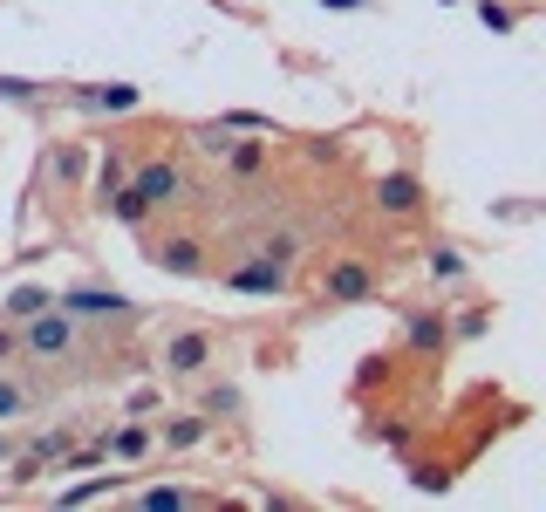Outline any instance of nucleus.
<instances>
[{
  "label": "nucleus",
  "instance_id": "nucleus-4",
  "mask_svg": "<svg viewBox=\"0 0 546 512\" xmlns=\"http://www.w3.org/2000/svg\"><path fill=\"white\" fill-rule=\"evenodd\" d=\"M55 308H69V315H82V321H110V315H130V301L123 294H110V287H69Z\"/></svg>",
  "mask_w": 546,
  "mask_h": 512
},
{
  "label": "nucleus",
  "instance_id": "nucleus-15",
  "mask_svg": "<svg viewBox=\"0 0 546 512\" xmlns=\"http://www.w3.org/2000/svg\"><path fill=\"white\" fill-rule=\"evenodd\" d=\"M410 342L417 349H444V315H410Z\"/></svg>",
  "mask_w": 546,
  "mask_h": 512
},
{
  "label": "nucleus",
  "instance_id": "nucleus-19",
  "mask_svg": "<svg viewBox=\"0 0 546 512\" xmlns=\"http://www.w3.org/2000/svg\"><path fill=\"white\" fill-rule=\"evenodd\" d=\"M117 185H123V158L110 151V158H103V178H96V198H110Z\"/></svg>",
  "mask_w": 546,
  "mask_h": 512
},
{
  "label": "nucleus",
  "instance_id": "nucleus-13",
  "mask_svg": "<svg viewBox=\"0 0 546 512\" xmlns=\"http://www.w3.org/2000/svg\"><path fill=\"white\" fill-rule=\"evenodd\" d=\"M226 164H233V171H246V178H253V171L267 164V144H239V137H226Z\"/></svg>",
  "mask_w": 546,
  "mask_h": 512
},
{
  "label": "nucleus",
  "instance_id": "nucleus-1",
  "mask_svg": "<svg viewBox=\"0 0 546 512\" xmlns=\"http://www.w3.org/2000/svg\"><path fill=\"white\" fill-rule=\"evenodd\" d=\"M76 349V315L69 308H41V315L21 321V355H35V362H48V355H69Z\"/></svg>",
  "mask_w": 546,
  "mask_h": 512
},
{
  "label": "nucleus",
  "instance_id": "nucleus-9",
  "mask_svg": "<svg viewBox=\"0 0 546 512\" xmlns=\"http://www.w3.org/2000/svg\"><path fill=\"white\" fill-rule=\"evenodd\" d=\"M103 212H110L117 226H144V219H151V205H144V198L130 192V185H117V192L103 198Z\"/></svg>",
  "mask_w": 546,
  "mask_h": 512
},
{
  "label": "nucleus",
  "instance_id": "nucleus-3",
  "mask_svg": "<svg viewBox=\"0 0 546 512\" xmlns=\"http://www.w3.org/2000/svg\"><path fill=\"white\" fill-rule=\"evenodd\" d=\"M130 192L144 198L151 212H157V205H178V192H185V171H178V164H171V158H164V164H144Z\"/></svg>",
  "mask_w": 546,
  "mask_h": 512
},
{
  "label": "nucleus",
  "instance_id": "nucleus-17",
  "mask_svg": "<svg viewBox=\"0 0 546 512\" xmlns=\"http://www.w3.org/2000/svg\"><path fill=\"white\" fill-rule=\"evenodd\" d=\"M478 21H485L492 35H512V21H519V14H512L506 0H478Z\"/></svg>",
  "mask_w": 546,
  "mask_h": 512
},
{
  "label": "nucleus",
  "instance_id": "nucleus-18",
  "mask_svg": "<svg viewBox=\"0 0 546 512\" xmlns=\"http://www.w3.org/2000/svg\"><path fill=\"white\" fill-rule=\"evenodd\" d=\"M430 274H437V280H458V274H465V260H458L451 246H437V253H430Z\"/></svg>",
  "mask_w": 546,
  "mask_h": 512
},
{
  "label": "nucleus",
  "instance_id": "nucleus-7",
  "mask_svg": "<svg viewBox=\"0 0 546 512\" xmlns=\"http://www.w3.org/2000/svg\"><path fill=\"white\" fill-rule=\"evenodd\" d=\"M369 287H376V280H369L362 260H335V267H328V301H369Z\"/></svg>",
  "mask_w": 546,
  "mask_h": 512
},
{
  "label": "nucleus",
  "instance_id": "nucleus-21",
  "mask_svg": "<svg viewBox=\"0 0 546 512\" xmlns=\"http://www.w3.org/2000/svg\"><path fill=\"white\" fill-rule=\"evenodd\" d=\"M14 355H21V335H14V328H0V369H7Z\"/></svg>",
  "mask_w": 546,
  "mask_h": 512
},
{
  "label": "nucleus",
  "instance_id": "nucleus-12",
  "mask_svg": "<svg viewBox=\"0 0 546 512\" xmlns=\"http://www.w3.org/2000/svg\"><path fill=\"white\" fill-rule=\"evenodd\" d=\"M198 437H205V417H171V424H164V444H171V451H192Z\"/></svg>",
  "mask_w": 546,
  "mask_h": 512
},
{
  "label": "nucleus",
  "instance_id": "nucleus-16",
  "mask_svg": "<svg viewBox=\"0 0 546 512\" xmlns=\"http://www.w3.org/2000/svg\"><path fill=\"white\" fill-rule=\"evenodd\" d=\"M103 451H117V458H144V451H151V437L137 431V424H123V431L110 437V444H103Z\"/></svg>",
  "mask_w": 546,
  "mask_h": 512
},
{
  "label": "nucleus",
  "instance_id": "nucleus-10",
  "mask_svg": "<svg viewBox=\"0 0 546 512\" xmlns=\"http://www.w3.org/2000/svg\"><path fill=\"white\" fill-rule=\"evenodd\" d=\"M144 96L130 82H110V89H82V110H137Z\"/></svg>",
  "mask_w": 546,
  "mask_h": 512
},
{
  "label": "nucleus",
  "instance_id": "nucleus-22",
  "mask_svg": "<svg viewBox=\"0 0 546 512\" xmlns=\"http://www.w3.org/2000/svg\"><path fill=\"white\" fill-rule=\"evenodd\" d=\"M321 7H362V0H321Z\"/></svg>",
  "mask_w": 546,
  "mask_h": 512
},
{
  "label": "nucleus",
  "instance_id": "nucleus-6",
  "mask_svg": "<svg viewBox=\"0 0 546 512\" xmlns=\"http://www.w3.org/2000/svg\"><path fill=\"white\" fill-rule=\"evenodd\" d=\"M226 287H239V294H280V287H287V267L260 253L253 267H239V274H226Z\"/></svg>",
  "mask_w": 546,
  "mask_h": 512
},
{
  "label": "nucleus",
  "instance_id": "nucleus-11",
  "mask_svg": "<svg viewBox=\"0 0 546 512\" xmlns=\"http://www.w3.org/2000/svg\"><path fill=\"white\" fill-rule=\"evenodd\" d=\"M48 301H55V294H48V287H14V294H7V308H0V315H7V321H28V315H41V308H48Z\"/></svg>",
  "mask_w": 546,
  "mask_h": 512
},
{
  "label": "nucleus",
  "instance_id": "nucleus-20",
  "mask_svg": "<svg viewBox=\"0 0 546 512\" xmlns=\"http://www.w3.org/2000/svg\"><path fill=\"white\" fill-rule=\"evenodd\" d=\"M144 506H151V512H171V506H185V492H171V485H164V492H144Z\"/></svg>",
  "mask_w": 546,
  "mask_h": 512
},
{
  "label": "nucleus",
  "instance_id": "nucleus-14",
  "mask_svg": "<svg viewBox=\"0 0 546 512\" xmlns=\"http://www.w3.org/2000/svg\"><path fill=\"white\" fill-rule=\"evenodd\" d=\"M28 403H35V390H28V383H14V376H0V424H7V417H21Z\"/></svg>",
  "mask_w": 546,
  "mask_h": 512
},
{
  "label": "nucleus",
  "instance_id": "nucleus-5",
  "mask_svg": "<svg viewBox=\"0 0 546 512\" xmlns=\"http://www.w3.org/2000/svg\"><path fill=\"white\" fill-rule=\"evenodd\" d=\"M151 260L164 267V274H185V280L205 274V246H198V239H185V233H178V239H151Z\"/></svg>",
  "mask_w": 546,
  "mask_h": 512
},
{
  "label": "nucleus",
  "instance_id": "nucleus-23",
  "mask_svg": "<svg viewBox=\"0 0 546 512\" xmlns=\"http://www.w3.org/2000/svg\"><path fill=\"white\" fill-rule=\"evenodd\" d=\"M0 458H7V437H0Z\"/></svg>",
  "mask_w": 546,
  "mask_h": 512
},
{
  "label": "nucleus",
  "instance_id": "nucleus-2",
  "mask_svg": "<svg viewBox=\"0 0 546 512\" xmlns=\"http://www.w3.org/2000/svg\"><path fill=\"white\" fill-rule=\"evenodd\" d=\"M205 362H219V342H212L205 328H185V335H171V342H164V369H171V376H185V383L205 376Z\"/></svg>",
  "mask_w": 546,
  "mask_h": 512
},
{
  "label": "nucleus",
  "instance_id": "nucleus-8",
  "mask_svg": "<svg viewBox=\"0 0 546 512\" xmlns=\"http://www.w3.org/2000/svg\"><path fill=\"white\" fill-rule=\"evenodd\" d=\"M417 198H424V185H417L410 171H390V178L376 185V205H383V212H396V219H403V212H417Z\"/></svg>",
  "mask_w": 546,
  "mask_h": 512
}]
</instances>
